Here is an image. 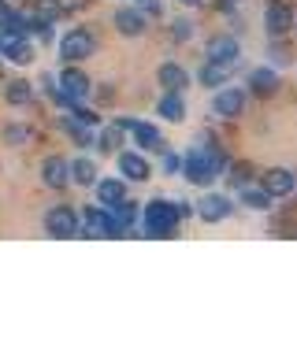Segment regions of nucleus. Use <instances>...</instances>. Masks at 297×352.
Returning a JSON list of instances; mask_svg holds the SVG:
<instances>
[{
  "label": "nucleus",
  "instance_id": "30",
  "mask_svg": "<svg viewBox=\"0 0 297 352\" xmlns=\"http://www.w3.org/2000/svg\"><path fill=\"white\" fill-rule=\"evenodd\" d=\"M71 116L79 119V122H85V126H93V130L101 126V116H97L93 108H82V104H74V108H71Z\"/></svg>",
  "mask_w": 297,
  "mask_h": 352
},
{
  "label": "nucleus",
  "instance_id": "9",
  "mask_svg": "<svg viewBox=\"0 0 297 352\" xmlns=\"http://www.w3.org/2000/svg\"><path fill=\"white\" fill-rule=\"evenodd\" d=\"M264 30H267V37H286L294 30V8L286 0H272L264 8Z\"/></svg>",
  "mask_w": 297,
  "mask_h": 352
},
{
  "label": "nucleus",
  "instance_id": "10",
  "mask_svg": "<svg viewBox=\"0 0 297 352\" xmlns=\"http://www.w3.org/2000/svg\"><path fill=\"white\" fill-rule=\"evenodd\" d=\"M194 212L205 219V223H223V219H231L234 201H231V197H223V193H205V197L194 204Z\"/></svg>",
  "mask_w": 297,
  "mask_h": 352
},
{
  "label": "nucleus",
  "instance_id": "22",
  "mask_svg": "<svg viewBox=\"0 0 297 352\" xmlns=\"http://www.w3.org/2000/svg\"><path fill=\"white\" fill-rule=\"evenodd\" d=\"M67 170H71V182H74V186H85V189H90V186L101 178V170H97V164H93L90 156H79L74 164H67Z\"/></svg>",
  "mask_w": 297,
  "mask_h": 352
},
{
  "label": "nucleus",
  "instance_id": "23",
  "mask_svg": "<svg viewBox=\"0 0 297 352\" xmlns=\"http://www.w3.org/2000/svg\"><path fill=\"white\" fill-rule=\"evenodd\" d=\"M272 201H275V197H267L264 189H253V186H238V204L253 208V212H272Z\"/></svg>",
  "mask_w": 297,
  "mask_h": 352
},
{
  "label": "nucleus",
  "instance_id": "8",
  "mask_svg": "<svg viewBox=\"0 0 297 352\" xmlns=\"http://www.w3.org/2000/svg\"><path fill=\"white\" fill-rule=\"evenodd\" d=\"M116 156H119V178H123V182H149L152 164H149L145 152H138V148H119Z\"/></svg>",
  "mask_w": 297,
  "mask_h": 352
},
{
  "label": "nucleus",
  "instance_id": "17",
  "mask_svg": "<svg viewBox=\"0 0 297 352\" xmlns=\"http://www.w3.org/2000/svg\"><path fill=\"white\" fill-rule=\"evenodd\" d=\"M156 82L164 85V89L186 93V89H190V71L182 67V63H175V60H167V63H160V67H156Z\"/></svg>",
  "mask_w": 297,
  "mask_h": 352
},
{
  "label": "nucleus",
  "instance_id": "34",
  "mask_svg": "<svg viewBox=\"0 0 297 352\" xmlns=\"http://www.w3.org/2000/svg\"><path fill=\"white\" fill-rule=\"evenodd\" d=\"M178 4H182V8H201L205 0H178Z\"/></svg>",
  "mask_w": 297,
  "mask_h": 352
},
{
  "label": "nucleus",
  "instance_id": "25",
  "mask_svg": "<svg viewBox=\"0 0 297 352\" xmlns=\"http://www.w3.org/2000/svg\"><path fill=\"white\" fill-rule=\"evenodd\" d=\"M93 145H97L101 152H108V156H116V152L123 148V130L116 126V122H108V126H104V134H97Z\"/></svg>",
  "mask_w": 297,
  "mask_h": 352
},
{
  "label": "nucleus",
  "instance_id": "1",
  "mask_svg": "<svg viewBox=\"0 0 297 352\" xmlns=\"http://www.w3.org/2000/svg\"><path fill=\"white\" fill-rule=\"evenodd\" d=\"M223 167H227V156L212 145V141H208V148L205 145H194L186 156H182V175H186V182L190 186H201V189L212 186Z\"/></svg>",
  "mask_w": 297,
  "mask_h": 352
},
{
  "label": "nucleus",
  "instance_id": "18",
  "mask_svg": "<svg viewBox=\"0 0 297 352\" xmlns=\"http://www.w3.org/2000/svg\"><path fill=\"white\" fill-rule=\"evenodd\" d=\"M56 126H60L63 134L71 138L79 148H93V141H97V130H93V126H85V122H79V119L71 116V111H67V116H63L60 122H56Z\"/></svg>",
  "mask_w": 297,
  "mask_h": 352
},
{
  "label": "nucleus",
  "instance_id": "27",
  "mask_svg": "<svg viewBox=\"0 0 297 352\" xmlns=\"http://www.w3.org/2000/svg\"><path fill=\"white\" fill-rule=\"evenodd\" d=\"M138 212H141V208L134 204V201H127V197H123L119 204H112V215L119 219V226H123V230H130V226H134V219H138Z\"/></svg>",
  "mask_w": 297,
  "mask_h": 352
},
{
  "label": "nucleus",
  "instance_id": "11",
  "mask_svg": "<svg viewBox=\"0 0 297 352\" xmlns=\"http://www.w3.org/2000/svg\"><path fill=\"white\" fill-rule=\"evenodd\" d=\"M56 85H60V89H63L71 100H79V104H82V100L93 93L90 74H82L79 67H63V71H60V82H56Z\"/></svg>",
  "mask_w": 297,
  "mask_h": 352
},
{
  "label": "nucleus",
  "instance_id": "20",
  "mask_svg": "<svg viewBox=\"0 0 297 352\" xmlns=\"http://www.w3.org/2000/svg\"><path fill=\"white\" fill-rule=\"evenodd\" d=\"M156 116L164 122H182L186 119V97L175 89H164V97L156 100Z\"/></svg>",
  "mask_w": 297,
  "mask_h": 352
},
{
  "label": "nucleus",
  "instance_id": "35",
  "mask_svg": "<svg viewBox=\"0 0 297 352\" xmlns=\"http://www.w3.org/2000/svg\"><path fill=\"white\" fill-rule=\"evenodd\" d=\"M0 67H4V63H0Z\"/></svg>",
  "mask_w": 297,
  "mask_h": 352
},
{
  "label": "nucleus",
  "instance_id": "13",
  "mask_svg": "<svg viewBox=\"0 0 297 352\" xmlns=\"http://www.w3.org/2000/svg\"><path fill=\"white\" fill-rule=\"evenodd\" d=\"M112 23H116V30H119L123 37H141V34L149 30V19L141 15L134 4H123L119 12H116V19H112Z\"/></svg>",
  "mask_w": 297,
  "mask_h": 352
},
{
  "label": "nucleus",
  "instance_id": "33",
  "mask_svg": "<svg viewBox=\"0 0 297 352\" xmlns=\"http://www.w3.org/2000/svg\"><path fill=\"white\" fill-rule=\"evenodd\" d=\"M171 208H175L178 223H182V219H190V215H194V204H190V201H171Z\"/></svg>",
  "mask_w": 297,
  "mask_h": 352
},
{
  "label": "nucleus",
  "instance_id": "31",
  "mask_svg": "<svg viewBox=\"0 0 297 352\" xmlns=\"http://www.w3.org/2000/svg\"><path fill=\"white\" fill-rule=\"evenodd\" d=\"M171 37H175V41H190V37H194V23H190V19H175V23H171Z\"/></svg>",
  "mask_w": 297,
  "mask_h": 352
},
{
  "label": "nucleus",
  "instance_id": "19",
  "mask_svg": "<svg viewBox=\"0 0 297 352\" xmlns=\"http://www.w3.org/2000/svg\"><path fill=\"white\" fill-rule=\"evenodd\" d=\"M41 182L49 186V189H63V186H71V170H67V160L63 156H49L41 164Z\"/></svg>",
  "mask_w": 297,
  "mask_h": 352
},
{
  "label": "nucleus",
  "instance_id": "7",
  "mask_svg": "<svg viewBox=\"0 0 297 352\" xmlns=\"http://www.w3.org/2000/svg\"><path fill=\"white\" fill-rule=\"evenodd\" d=\"M205 60L219 63V67H234V63L242 60V45H238L234 34H219L205 45Z\"/></svg>",
  "mask_w": 297,
  "mask_h": 352
},
{
  "label": "nucleus",
  "instance_id": "24",
  "mask_svg": "<svg viewBox=\"0 0 297 352\" xmlns=\"http://www.w3.org/2000/svg\"><path fill=\"white\" fill-rule=\"evenodd\" d=\"M4 100L12 104V108H26V104L34 100V85H30V82H23V78L8 82V93H4Z\"/></svg>",
  "mask_w": 297,
  "mask_h": 352
},
{
  "label": "nucleus",
  "instance_id": "32",
  "mask_svg": "<svg viewBox=\"0 0 297 352\" xmlns=\"http://www.w3.org/2000/svg\"><path fill=\"white\" fill-rule=\"evenodd\" d=\"M182 170V156H175V152H164V175H178Z\"/></svg>",
  "mask_w": 297,
  "mask_h": 352
},
{
  "label": "nucleus",
  "instance_id": "3",
  "mask_svg": "<svg viewBox=\"0 0 297 352\" xmlns=\"http://www.w3.org/2000/svg\"><path fill=\"white\" fill-rule=\"evenodd\" d=\"M79 234L82 237H90V241H108V237H123L127 230L119 226V219L112 215V208H85L82 212V223H79Z\"/></svg>",
  "mask_w": 297,
  "mask_h": 352
},
{
  "label": "nucleus",
  "instance_id": "28",
  "mask_svg": "<svg viewBox=\"0 0 297 352\" xmlns=\"http://www.w3.org/2000/svg\"><path fill=\"white\" fill-rule=\"evenodd\" d=\"M60 12H63V0H37V4L30 8V15H37V19H49V23H52V19L60 15Z\"/></svg>",
  "mask_w": 297,
  "mask_h": 352
},
{
  "label": "nucleus",
  "instance_id": "6",
  "mask_svg": "<svg viewBox=\"0 0 297 352\" xmlns=\"http://www.w3.org/2000/svg\"><path fill=\"white\" fill-rule=\"evenodd\" d=\"M245 104H249V93L245 89H238V85H219V93L212 97V111L219 119H238L245 111Z\"/></svg>",
  "mask_w": 297,
  "mask_h": 352
},
{
  "label": "nucleus",
  "instance_id": "16",
  "mask_svg": "<svg viewBox=\"0 0 297 352\" xmlns=\"http://www.w3.org/2000/svg\"><path fill=\"white\" fill-rule=\"evenodd\" d=\"M0 60L15 63V67L34 63V45H30V37H4V45H0Z\"/></svg>",
  "mask_w": 297,
  "mask_h": 352
},
{
  "label": "nucleus",
  "instance_id": "14",
  "mask_svg": "<svg viewBox=\"0 0 297 352\" xmlns=\"http://www.w3.org/2000/svg\"><path fill=\"white\" fill-rule=\"evenodd\" d=\"M279 71L275 67H256L253 74H249V85H245V93H253V97H275L279 93Z\"/></svg>",
  "mask_w": 297,
  "mask_h": 352
},
{
  "label": "nucleus",
  "instance_id": "2",
  "mask_svg": "<svg viewBox=\"0 0 297 352\" xmlns=\"http://www.w3.org/2000/svg\"><path fill=\"white\" fill-rule=\"evenodd\" d=\"M138 215H141V230H145V237H152V241H164V237H171L178 230V215H175V208H171L167 197H152Z\"/></svg>",
  "mask_w": 297,
  "mask_h": 352
},
{
  "label": "nucleus",
  "instance_id": "4",
  "mask_svg": "<svg viewBox=\"0 0 297 352\" xmlns=\"http://www.w3.org/2000/svg\"><path fill=\"white\" fill-rule=\"evenodd\" d=\"M93 52H97V37H93V30H85V26H74V30H67L60 37V60L63 63L90 60Z\"/></svg>",
  "mask_w": 297,
  "mask_h": 352
},
{
  "label": "nucleus",
  "instance_id": "21",
  "mask_svg": "<svg viewBox=\"0 0 297 352\" xmlns=\"http://www.w3.org/2000/svg\"><path fill=\"white\" fill-rule=\"evenodd\" d=\"M93 189H97V201H101L104 208L119 204L123 197H127V182H123V178H97V182H93Z\"/></svg>",
  "mask_w": 297,
  "mask_h": 352
},
{
  "label": "nucleus",
  "instance_id": "15",
  "mask_svg": "<svg viewBox=\"0 0 297 352\" xmlns=\"http://www.w3.org/2000/svg\"><path fill=\"white\" fill-rule=\"evenodd\" d=\"M127 134H134V141H138V152H160V148H164V134H160L156 122H141V119H134Z\"/></svg>",
  "mask_w": 297,
  "mask_h": 352
},
{
  "label": "nucleus",
  "instance_id": "26",
  "mask_svg": "<svg viewBox=\"0 0 297 352\" xmlns=\"http://www.w3.org/2000/svg\"><path fill=\"white\" fill-rule=\"evenodd\" d=\"M231 71H234V67H219V63H208V60H205V67H201L197 82L208 85V89H219V85L227 82V74H231Z\"/></svg>",
  "mask_w": 297,
  "mask_h": 352
},
{
  "label": "nucleus",
  "instance_id": "5",
  "mask_svg": "<svg viewBox=\"0 0 297 352\" xmlns=\"http://www.w3.org/2000/svg\"><path fill=\"white\" fill-rule=\"evenodd\" d=\"M45 234L56 237V241H71V237H79V212L74 208H49L45 212Z\"/></svg>",
  "mask_w": 297,
  "mask_h": 352
},
{
  "label": "nucleus",
  "instance_id": "12",
  "mask_svg": "<svg viewBox=\"0 0 297 352\" xmlns=\"http://www.w3.org/2000/svg\"><path fill=\"white\" fill-rule=\"evenodd\" d=\"M260 189L267 197H290L294 193V170L286 167H267L260 175Z\"/></svg>",
  "mask_w": 297,
  "mask_h": 352
},
{
  "label": "nucleus",
  "instance_id": "29",
  "mask_svg": "<svg viewBox=\"0 0 297 352\" xmlns=\"http://www.w3.org/2000/svg\"><path fill=\"white\" fill-rule=\"evenodd\" d=\"M4 141L8 145H23V141H30V122H12V126H4Z\"/></svg>",
  "mask_w": 297,
  "mask_h": 352
}]
</instances>
